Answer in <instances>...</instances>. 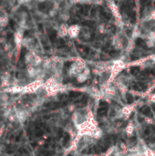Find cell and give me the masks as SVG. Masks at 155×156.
Here are the masks:
<instances>
[{"label":"cell","mask_w":155,"mask_h":156,"mask_svg":"<svg viewBox=\"0 0 155 156\" xmlns=\"http://www.w3.org/2000/svg\"><path fill=\"white\" fill-rule=\"evenodd\" d=\"M24 38H25L24 37V28L20 27L14 34V42H15V46H16V51L17 54L20 53L21 48L23 47Z\"/></svg>","instance_id":"1"},{"label":"cell","mask_w":155,"mask_h":156,"mask_svg":"<svg viewBox=\"0 0 155 156\" xmlns=\"http://www.w3.org/2000/svg\"><path fill=\"white\" fill-rule=\"evenodd\" d=\"M81 29L82 27L78 24L70 25L68 28V36L71 38H76L80 35Z\"/></svg>","instance_id":"2"},{"label":"cell","mask_w":155,"mask_h":156,"mask_svg":"<svg viewBox=\"0 0 155 156\" xmlns=\"http://www.w3.org/2000/svg\"><path fill=\"white\" fill-rule=\"evenodd\" d=\"M109 7L113 15V16L118 20V22L122 23V14L120 12V9L118 7V5L113 2V1H111L109 2Z\"/></svg>","instance_id":"3"},{"label":"cell","mask_w":155,"mask_h":156,"mask_svg":"<svg viewBox=\"0 0 155 156\" xmlns=\"http://www.w3.org/2000/svg\"><path fill=\"white\" fill-rule=\"evenodd\" d=\"M124 37H122L120 35H116L112 37V46L115 49L120 50L124 47Z\"/></svg>","instance_id":"4"},{"label":"cell","mask_w":155,"mask_h":156,"mask_svg":"<svg viewBox=\"0 0 155 156\" xmlns=\"http://www.w3.org/2000/svg\"><path fill=\"white\" fill-rule=\"evenodd\" d=\"M68 28L69 27L62 23L59 27H58V35L60 37H67L68 36Z\"/></svg>","instance_id":"5"},{"label":"cell","mask_w":155,"mask_h":156,"mask_svg":"<svg viewBox=\"0 0 155 156\" xmlns=\"http://www.w3.org/2000/svg\"><path fill=\"white\" fill-rule=\"evenodd\" d=\"M79 36L82 37V39H84V40H88V39H90V36H91V33H90V31L89 29L82 28Z\"/></svg>","instance_id":"6"},{"label":"cell","mask_w":155,"mask_h":156,"mask_svg":"<svg viewBox=\"0 0 155 156\" xmlns=\"http://www.w3.org/2000/svg\"><path fill=\"white\" fill-rule=\"evenodd\" d=\"M9 18L6 15H0V27H5L7 26Z\"/></svg>","instance_id":"7"},{"label":"cell","mask_w":155,"mask_h":156,"mask_svg":"<svg viewBox=\"0 0 155 156\" xmlns=\"http://www.w3.org/2000/svg\"><path fill=\"white\" fill-rule=\"evenodd\" d=\"M145 44H146V46H147V48H153L155 46V40L154 38L151 36V34L146 37V41H145Z\"/></svg>","instance_id":"8"},{"label":"cell","mask_w":155,"mask_h":156,"mask_svg":"<svg viewBox=\"0 0 155 156\" xmlns=\"http://www.w3.org/2000/svg\"><path fill=\"white\" fill-rule=\"evenodd\" d=\"M142 113H143V115L149 117V118H153V112H152L151 108H150V107H147V106L144 107V108L142 110Z\"/></svg>","instance_id":"9"},{"label":"cell","mask_w":155,"mask_h":156,"mask_svg":"<svg viewBox=\"0 0 155 156\" xmlns=\"http://www.w3.org/2000/svg\"><path fill=\"white\" fill-rule=\"evenodd\" d=\"M108 112V107H100L98 110L99 116H105Z\"/></svg>","instance_id":"10"},{"label":"cell","mask_w":155,"mask_h":156,"mask_svg":"<svg viewBox=\"0 0 155 156\" xmlns=\"http://www.w3.org/2000/svg\"><path fill=\"white\" fill-rule=\"evenodd\" d=\"M133 89L136 90H144L146 89V86L143 83H136L135 85H133Z\"/></svg>","instance_id":"11"},{"label":"cell","mask_w":155,"mask_h":156,"mask_svg":"<svg viewBox=\"0 0 155 156\" xmlns=\"http://www.w3.org/2000/svg\"><path fill=\"white\" fill-rule=\"evenodd\" d=\"M79 96H81V92H79V91L69 92V98H71V99H76V98H79Z\"/></svg>","instance_id":"12"},{"label":"cell","mask_w":155,"mask_h":156,"mask_svg":"<svg viewBox=\"0 0 155 156\" xmlns=\"http://www.w3.org/2000/svg\"><path fill=\"white\" fill-rule=\"evenodd\" d=\"M106 31H107V29H106V27L104 26V25H100L99 27H98V32L100 33V34H104V33H106Z\"/></svg>","instance_id":"13"},{"label":"cell","mask_w":155,"mask_h":156,"mask_svg":"<svg viewBox=\"0 0 155 156\" xmlns=\"http://www.w3.org/2000/svg\"><path fill=\"white\" fill-rule=\"evenodd\" d=\"M126 100H127L128 103H130V104H132V103L134 101L133 96H132V94H130V93H127V94H126Z\"/></svg>","instance_id":"14"},{"label":"cell","mask_w":155,"mask_h":156,"mask_svg":"<svg viewBox=\"0 0 155 156\" xmlns=\"http://www.w3.org/2000/svg\"><path fill=\"white\" fill-rule=\"evenodd\" d=\"M4 2H5L6 5H8L9 6H14V5L16 4L17 0H4Z\"/></svg>","instance_id":"15"},{"label":"cell","mask_w":155,"mask_h":156,"mask_svg":"<svg viewBox=\"0 0 155 156\" xmlns=\"http://www.w3.org/2000/svg\"><path fill=\"white\" fill-rule=\"evenodd\" d=\"M139 71V69H137V68H132V74H137V72Z\"/></svg>","instance_id":"16"},{"label":"cell","mask_w":155,"mask_h":156,"mask_svg":"<svg viewBox=\"0 0 155 156\" xmlns=\"http://www.w3.org/2000/svg\"><path fill=\"white\" fill-rule=\"evenodd\" d=\"M151 19H153V20H154L155 21V9L154 10H153L152 13H151Z\"/></svg>","instance_id":"17"},{"label":"cell","mask_w":155,"mask_h":156,"mask_svg":"<svg viewBox=\"0 0 155 156\" xmlns=\"http://www.w3.org/2000/svg\"><path fill=\"white\" fill-rule=\"evenodd\" d=\"M100 107H108V104H107V102H105V101H101Z\"/></svg>","instance_id":"18"},{"label":"cell","mask_w":155,"mask_h":156,"mask_svg":"<svg viewBox=\"0 0 155 156\" xmlns=\"http://www.w3.org/2000/svg\"><path fill=\"white\" fill-rule=\"evenodd\" d=\"M93 3H95V4H100L103 0H91Z\"/></svg>","instance_id":"19"},{"label":"cell","mask_w":155,"mask_h":156,"mask_svg":"<svg viewBox=\"0 0 155 156\" xmlns=\"http://www.w3.org/2000/svg\"><path fill=\"white\" fill-rule=\"evenodd\" d=\"M151 36L154 38V40H155V31H153V32L151 33Z\"/></svg>","instance_id":"20"},{"label":"cell","mask_w":155,"mask_h":156,"mask_svg":"<svg viewBox=\"0 0 155 156\" xmlns=\"http://www.w3.org/2000/svg\"><path fill=\"white\" fill-rule=\"evenodd\" d=\"M35 1H37V2H38V3H43V2H45V1H47V0H35Z\"/></svg>","instance_id":"21"},{"label":"cell","mask_w":155,"mask_h":156,"mask_svg":"<svg viewBox=\"0 0 155 156\" xmlns=\"http://www.w3.org/2000/svg\"><path fill=\"white\" fill-rule=\"evenodd\" d=\"M153 111H154V112H155V104L154 105H153Z\"/></svg>","instance_id":"22"},{"label":"cell","mask_w":155,"mask_h":156,"mask_svg":"<svg viewBox=\"0 0 155 156\" xmlns=\"http://www.w3.org/2000/svg\"><path fill=\"white\" fill-rule=\"evenodd\" d=\"M69 156H71V155H69Z\"/></svg>","instance_id":"23"}]
</instances>
